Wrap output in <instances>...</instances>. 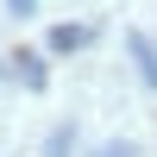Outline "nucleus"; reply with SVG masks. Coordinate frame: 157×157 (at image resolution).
I'll use <instances>...</instances> for the list:
<instances>
[{"instance_id": "nucleus-1", "label": "nucleus", "mask_w": 157, "mask_h": 157, "mask_svg": "<svg viewBox=\"0 0 157 157\" xmlns=\"http://www.w3.org/2000/svg\"><path fill=\"white\" fill-rule=\"evenodd\" d=\"M94 44V25H57L50 32V50H88Z\"/></svg>"}, {"instance_id": "nucleus-2", "label": "nucleus", "mask_w": 157, "mask_h": 157, "mask_svg": "<svg viewBox=\"0 0 157 157\" xmlns=\"http://www.w3.org/2000/svg\"><path fill=\"white\" fill-rule=\"evenodd\" d=\"M132 57H138V75H145V88H157V50L145 38H132Z\"/></svg>"}, {"instance_id": "nucleus-3", "label": "nucleus", "mask_w": 157, "mask_h": 157, "mask_svg": "<svg viewBox=\"0 0 157 157\" xmlns=\"http://www.w3.org/2000/svg\"><path fill=\"white\" fill-rule=\"evenodd\" d=\"M69 138H75L69 126H57V138H50V157H63V151H69Z\"/></svg>"}, {"instance_id": "nucleus-4", "label": "nucleus", "mask_w": 157, "mask_h": 157, "mask_svg": "<svg viewBox=\"0 0 157 157\" xmlns=\"http://www.w3.org/2000/svg\"><path fill=\"white\" fill-rule=\"evenodd\" d=\"M94 157H132V145H107V151H94Z\"/></svg>"}, {"instance_id": "nucleus-5", "label": "nucleus", "mask_w": 157, "mask_h": 157, "mask_svg": "<svg viewBox=\"0 0 157 157\" xmlns=\"http://www.w3.org/2000/svg\"><path fill=\"white\" fill-rule=\"evenodd\" d=\"M13 13H19V19H25V13H38V6H32V0H13Z\"/></svg>"}]
</instances>
